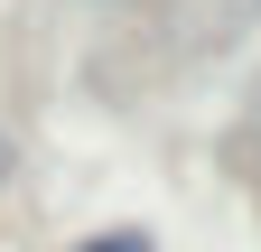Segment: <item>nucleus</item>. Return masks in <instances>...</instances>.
<instances>
[{
  "mask_svg": "<svg viewBox=\"0 0 261 252\" xmlns=\"http://www.w3.org/2000/svg\"><path fill=\"white\" fill-rule=\"evenodd\" d=\"M75 252H159V243H149L140 224H103V234H84Z\"/></svg>",
  "mask_w": 261,
  "mask_h": 252,
  "instance_id": "obj_1",
  "label": "nucleus"
}]
</instances>
